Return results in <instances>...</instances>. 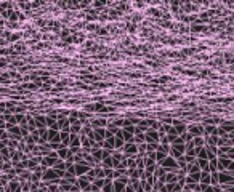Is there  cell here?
<instances>
[{
  "label": "cell",
  "mask_w": 234,
  "mask_h": 192,
  "mask_svg": "<svg viewBox=\"0 0 234 192\" xmlns=\"http://www.w3.org/2000/svg\"><path fill=\"white\" fill-rule=\"evenodd\" d=\"M5 107H7L8 111H11V112H13V111H15V103H13V101H8V103H5Z\"/></svg>",
  "instance_id": "1"
},
{
  "label": "cell",
  "mask_w": 234,
  "mask_h": 192,
  "mask_svg": "<svg viewBox=\"0 0 234 192\" xmlns=\"http://www.w3.org/2000/svg\"><path fill=\"white\" fill-rule=\"evenodd\" d=\"M7 128V122L3 119V115H0V130H5Z\"/></svg>",
  "instance_id": "2"
},
{
  "label": "cell",
  "mask_w": 234,
  "mask_h": 192,
  "mask_svg": "<svg viewBox=\"0 0 234 192\" xmlns=\"http://www.w3.org/2000/svg\"><path fill=\"white\" fill-rule=\"evenodd\" d=\"M7 63H8L7 59H0V69H2V67H5V66H7Z\"/></svg>",
  "instance_id": "3"
}]
</instances>
